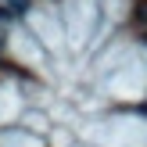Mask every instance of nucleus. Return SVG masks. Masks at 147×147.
Instances as JSON below:
<instances>
[{
	"mask_svg": "<svg viewBox=\"0 0 147 147\" xmlns=\"http://www.w3.org/2000/svg\"><path fill=\"white\" fill-rule=\"evenodd\" d=\"M4 4H11L14 11H25V7H29V0H4Z\"/></svg>",
	"mask_w": 147,
	"mask_h": 147,
	"instance_id": "nucleus-1",
	"label": "nucleus"
}]
</instances>
